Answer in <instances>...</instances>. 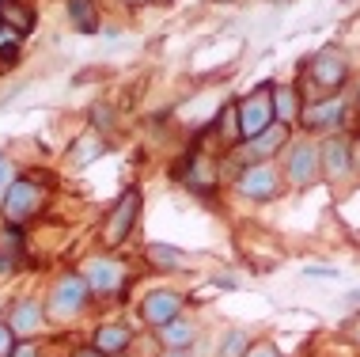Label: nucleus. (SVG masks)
I'll list each match as a JSON object with an SVG mask.
<instances>
[{
    "label": "nucleus",
    "mask_w": 360,
    "mask_h": 357,
    "mask_svg": "<svg viewBox=\"0 0 360 357\" xmlns=\"http://www.w3.org/2000/svg\"><path fill=\"white\" fill-rule=\"evenodd\" d=\"M129 342H133V331L125 323H103L99 331H95V339H91V346L99 353H106V357L125 353V350H129Z\"/></svg>",
    "instance_id": "obj_10"
},
{
    "label": "nucleus",
    "mask_w": 360,
    "mask_h": 357,
    "mask_svg": "<svg viewBox=\"0 0 360 357\" xmlns=\"http://www.w3.org/2000/svg\"><path fill=\"white\" fill-rule=\"evenodd\" d=\"M243 357H281V353H277L274 342H255V346H247V353H243Z\"/></svg>",
    "instance_id": "obj_21"
},
{
    "label": "nucleus",
    "mask_w": 360,
    "mask_h": 357,
    "mask_svg": "<svg viewBox=\"0 0 360 357\" xmlns=\"http://www.w3.org/2000/svg\"><path fill=\"white\" fill-rule=\"evenodd\" d=\"M0 23L8 27V31H15V35H23V31H31L34 27V12H27L23 4H0Z\"/></svg>",
    "instance_id": "obj_17"
},
{
    "label": "nucleus",
    "mask_w": 360,
    "mask_h": 357,
    "mask_svg": "<svg viewBox=\"0 0 360 357\" xmlns=\"http://www.w3.org/2000/svg\"><path fill=\"white\" fill-rule=\"evenodd\" d=\"M12 357H38V346H15Z\"/></svg>",
    "instance_id": "obj_24"
},
{
    "label": "nucleus",
    "mask_w": 360,
    "mask_h": 357,
    "mask_svg": "<svg viewBox=\"0 0 360 357\" xmlns=\"http://www.w3.org/2000/svg\"><path fill=\"white\" fill-rule=\"evenodd\" d=\"M15 350V334L8 331V323H0V357H12Z\"/></svg>",
    "instance_id": "obj_22"
},
{
    "label": "nucleus",
    "mask_w": 360,
    "mask_h": 357,
    "mask_svg": "<svg viewBox=\"0 0 360 357\" xmlns=\"http://www.w3.org/2000/svg\"><path fill=\"white\" fill-rule=\"evenodd\" d=\"M129 4H141V0H129Z\"/></svg>",
    "instance_id": "obj_28"
},
{
    "label": "nucleus",
    "mask_w": 360,
    "mask_h": 357,
    "mask_svg": "<svg viewBox=\"0 0 360 357\" xmlns=\"http://www.w3.org/2000/svg\"><path fill=\"white\" fill-rule=\"evenodd\" d=\"M179 312H182V296L174 293V289H155V293L144 296V304H141V315H144V323L148 327H167L171 320H179Z\"/></svg>",
    "instance_id": "obj_6"
},
{
    "label": "nucleus",
    "mask_w": 360,
    "mask_h": 357,
    "mask_svg": "<svg viewBox=\"0 0 360 357\" xmlns=\"http://www.w3.org/2000/svg\"><path fill=\"white\" fill-rule=\"evenodd\" d=\"M319 156H323V171L330 179H342L353 171V163H349V141H342V137H330L323 149H319Z\"/></svg>",
    "instance_id": "obj_11"
},
{
    "label": "nucleus",
    "mask_w": 360,
    "mask_h": 357,
    "mask_svg": "<svg viewBox=\"0 0 360 357\" xmlns=\"http://www.w3.org/2000/svg\"><path fill=\"white\" fill-rule=\"evenodd\" d=\"M84 304H87V285H84V277H80V274H65L61 282H53L46 312H50L53 320H72L76 312H84Z\"/></svg>",
    "instance_id": "obj_2"
},
{
    "label": "nucleus",
    "mask_w": 360,
    "mask_h": 357,
    "mask_svg": "<svg viewBox=\"0 0 360 357\" xmlns=\"http://www.w3.org/2000/svg\"><path fill=\"white\" fill-rule=\"evenodd\" d=\"M353 301H360V289H356V293H353Z\"/></svg>",
    "instance_id": "obj_27"
},
{
    "label": "nucleus",
    "mask_w": 360,
    "mask_h": 357,
    "mask_svg": "<svg viewBox=\"0 0 360 357\" xmlns=\"http://www.w3.org/2000/svg\"><path fill=\"white\" fill-rule=\"evenodd\" d=\"M80 277H84L87 293L110 296L125 285V266L114 263V258H87V263L80 266Z\"/></svg>",
    "instance_id": "obj_3"
},
{
    "label": "nucleus",
    "mask_w": 360,
    "mask_h": 357,
    "mask_svg": "<svg viewBox=\"0 0 360 357\" xmlns=\"http://www.w3.org/2000/svg\"><path fill=\"white\" fill-rule=\"evenodd\" d=\"M274 114H277L281 125H288L292 118H296V114H300V95H296V88L277 84V88H274Z\"/></svg>",
    "instance_id": "obj_15"
},
{
    "label": "nucleus",
    "mask_w": 360,
    "mask_h": 357,
    "mask_svg": "<svg viewBox=\"0 0 360 357\" xmlns=\"http://www.w3.org/2000/svg\"><path fill=\"white\" fill-rule=\"evenodd\" d=\"M239 194L243 198H250V201H269V198H277L281 194V175H277V168L274 163H255V168H247L239 175Z\"/></svg>",
    "instance_id": "obj_5"
},
{
    "label": "nucleus",
    "mask_w": 360,
    "mask_h": 357,
    "mask_svg": "<svg viewBox=\"0 0 360 357\" xmlns=\"http://www.w3.org/2000/svg\"><path fill=\"white\" fill-rule=\"evenodd\" d=\"M311 80H315L319 88H338V84L345 80V61L334 54H319L315 61H311Z\"/></svg>",
    "instance_id": "obj_12"
},
{
    "label": "nucleus",
    "mask_w": 360,
    "mask_h": 357,
    "mask_svg": "<svg viewBox=\"0 0 360 357\" xmlns=\"http://www.w3.org/2000/svg\"><path fill=\"white\" fill-rule=\"evenodd\" d=\"M137 213H141V194H137V190H125L122 201L110 209V217H106V225H103L106 247H118L122 239L133 232V225H137Z\"/></svg>",
    "instance_id": "obj_4"
},
{
    "label": "nucleus",
    "mask_w": 360,
    "mask_h": 357,
    "mask_svg": "<svg viewBox=\"0 0 360 357\" xmlns=\"http://www.w3.org/2000/svg\"><path fill=\"white\" fill-rule=\"evenodd\" d=\"M0 187H12V168H8L4 156H0Z\"/></svg>",
    "instance_id": "obj_23"
},
{
    "label": "nucleus",
    "mask_w": 360,
    "mask_h": 357,
    "mask_svg": "<svg viewBox=\"0 0 360 357\" xmlns=\"http://www.w3.org/2000/svg\"><path fill=\"white\" fill-rule=\"evenodd\" d=\"M163 357H190V350H171V353H163Z\"/></svg>",
    "instance_id": "obj_26"
},
{
    "label": "nucleus",
    "mask_w": 360,
    "mask_h": 357,
    "mask_svg": "<svg viewBox=\"0 0 360 357\" xmlns=\"http://www.w3.org/2000/svg\"><path fill=\"white\" fill-rule=\"evenodd\" d=\"M72 15L80 23V31H95V8H87L84 0H72Z\"/></svg>",
    "instance_id": "obj_18"
},
{
    "label": "nucleus",
    "mask_w": 360,
    "mask_h": 357,
    "mask_svg": "<svg viewBox=\"0 0 360 357\" xmlns=\"http://www.w3.org/2000/svg\"><path fill=\"white\" fill-rule=\"evenodd\" d=\"M76 357H106V353H99L95 346H84V350H76Z\"/></svg>",
    "instance_id": "obj_25"
},
{
    "label": "nucleus",
    "mask_w": 360,
    "mask_h": 357,
    "mask_svg": "<svg viewBox=\"0 0 360 357\" xmlns=\"http://www.w3.org/2000/svg\"><path fill=\"white\" fill-rule=\"evenodd\" d=\"M236 118H239V137L243 141H255L262 130H269V125H274V84H262V88L250 92L247 99L239 103Z\"/></svg>",
    "instance_id": "obj_1"
},
{
    "label": "nucleus",
    "mask_w": 360,
    "mask_h": 357,
    "mask_svg": "<svg viewBox=\"0 0 360 357\" xmlns=\"http://www.w3.org/2000/svg\"><path fill=\"white\" fill-rule=\"evenodd\" d=\"M0 4H4V0H0Z\"/></svg>",
    "instance_id": "obj_29"
},
{
    "label": "nucleus",
    "mask_w": 360,
    "mask_h": 357,
    "mask_svg": "<svg viewBox=\"0 0 360 357\" xmlns=\"http://www.w3.org/2000/svg\"><path fill=\"white\" fill-rule=\"evenodd\" d=\"M160 339H163V346H171V350H190V342L198 339V323L171 320L167 327H160Z\"/></svg>",
    "instance_id": "obj_13"
},
{
    "label": "nucleus",
    "mask_w": 360,
    "mask_h": 357,
    "mask_svg": "<svg viewBox=\"0 0 360 357\" xmlns=\"http://www.w3.org/2000/svg\"><path fill=\"white\" fill-rule=\"evenodd\" d=\"M4 323H8V331H12L15 339H34V334L46 327V312H42L38 301H19L12 312H8Z\"/></svg>",
    "instance_id": "obj_9"
},
{
    "label": "nucleus",
    "mask_w": 360,
    "mask_h": 357,
    "mask_svg": "<svg viewBox=\"0 0 360 357\" xmlns=\"http://www.w3.org/2000/svg\"><path fill=\"white\" fill-rule=\"evenodd\" d=\"M148 263L160 266V270H179V266L190 263V255L179 251V247H167V244H152L148 247Z\"/></svg>",
    "instance_id": "obj_16"
},
{
    "label": "nucleus",
    "mask_w": 360,
    "mask_h": 357,
    "mask_svg": "<svg viewBox=\"0 0 360 357\" xmlns=\"http://www.w3.org/2000/svg\"><path fill=\"white\" fill-rule=\"evenodd\" d=\"M319 114H307V125H323L334 118L338 122V114H342V103H323V107H315Z\"/></svg>",
    "instance_id": "obj_19"
},
{
    "label": "nucleus",
    "mask_w": 360,
    "mask_h": 357,
    "mask_svg": "<svg viewBox=\"0 0 360 357\" xmlns=\"http://www.w3.org/2000/svg\"><path fill=\"white\" fill-rule=\"evenodd\" d=\"M243 353H247V334H243V331H231L228 342H224V353H220V357H243Z\"/></svg>",
    "instance_id": "obj_20"
},
{
    "label": "nucleus",
    "mask_w": 360,
    "mask_h": 357,
    "mask_svg": "<svg viewBox=\"0 0 360 357\" xmlns=\"http://www.w3.org/2000/svg\"><path fill=\"white\" fill-rule=\"evenodd\" d=\"M38 209H42V190L27 179H15L12 187H8V198H4V217L8 220H27V217H34Z\"/></svg>",
    "instance_id": "obj_7"
},
{
    "label": "nucleus",
    "mask_w": 360,
    "mask_h": 357,
    "mask_svg": "<svg viewBox=\"0 0 360 357\" xmlns=\"http://www.w3.org/2000/svg\"><path fill=\"white\" fill-rule=\"evenodd\" d=\"M288 182L292 187H311V182L319 179V171H323V156H319V149L315 144H296L292 149V156H288Z\"/></svg>",
    "instance_id": "obj_8"
},
{
    "label": "nucleus",
    "mask_w": 360,
    "mask_h": 357,
    "mask_svg": "<svg viewBox=\"0 0 360 357\" xmlns=\"http://www.w3.org/2000/svg\"><path fill=\"white\" fill-rule=\"evenodd\" d=\"M285 137H288V130L277 122V125H269V130H262L258 137L247 144V149H250V156H258L262 163H266V156H274V152L281 149V144H285Z\"/></svg>",
    "instance_id": "obj_14"
}]
</instances>
